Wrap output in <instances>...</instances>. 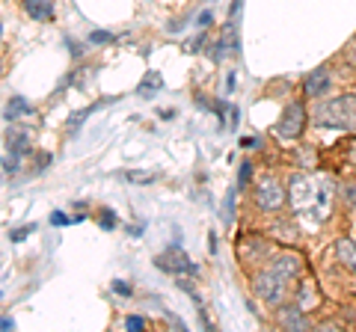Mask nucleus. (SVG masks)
Here are the masks:
<instances>
[{
	"instance_id": "obj_3",
	"label": "nucleus",
	"mask_w": 356,
	"mask_h": 332,
	"mask_svg": "<svg viewBox=\"0 0 356 332\" xmlns=\"http://www.w3.org/2000/svg\"><path fill=\"white\" fill-rule=\"evenodd\" d=\"M285 187L282 181L276 179V175H264V179H259V184H255V193H252V202L255 208H259L261 214H276L282 211L285 205Z\"/></svg>"
},
{
	"instance_id": "obj_10",
	"label": "nucleus",
	"mask_w": 356,
	"mask_h": 332,
	"mask_svg": "<svg viewBox=\"0 0 356 332\" xmlns=\"http://www.w3.org/2000/svg\"><path fill=\"white\" fill-rule=\"evenodd\" d=\"M252 175V169H250V163H243V169H241V184H247V179Z\"/></svg>"
},
{
	"instance_id": "obj_2",
	"label": "nucleus",
	"mask_w": 356,
	"mask_h": 332,
	"mask_svg": "<svg viewBox=\"0 0 356 332\" xmlns=\"http://www.w3.org/2000/svg\"><path fill=\"white\" fill-rule=\"evenodd\" d=\"M318 128L332 131H356V95H336L327 101H318L312 113Z\"/></svg>"
},
{
	"instance_id": "obj_11",
	"label": "nucleus",
	"mask_w": 356,
	"mask_h": 332,
	"mask_svg": "<svg viewBox=\"0 0 356 332\" xmlns=\"http://www.w3.org/2000/svg\"><path fill=\"white\" fill-rule=\"evenodd\" d=\"M131 326H134V329H140V326H143V320H140V317H128V329H131Z\"/></svg>"
},
{
	"instance_id": "obj_5",
	"label": "nucleus",
	"mask_w": 356,
	"mask_h": 332,
	"mask_svg": "<svg viewBox=\"0 0 356 332\" xmlns=\"http://www.w3.org/2000/svg\"><path fill=\"white\" fill-rule=\"evenodd\" d=\"M276 320H280L282 329H309V317L303 315V306L297 303H282L276 306Z\"/></svg>"
},
{
	"instance_id": "obj_4",
	"label": "nucleus",
	"mask_w": 356,
	"mask_h": 332,
	"mask_svg": "<svg viewBox=\"0 0 356 332\" xmlns=\"http://www.w3.org/2000/svg\"><path fill=\"white\" fill-rule=\"evenodd\" d=\"M306 119H309V113H306L303 104L300 101L288 104L282 110L280 122H276V137L280 140H300V134H303V128H306Z\"/></svg>"
},
{
	"instance_id": "obj_1",
	"label": "nucleus",
	"mask_w": 356,
	"mask_h": 332,
	"mask_svg": "<svg viewBox=\"0 0 356 332\" xmlns=\"http://www.w3.org/2000/svg\"><path fill=\"white\" fill-rule=\"evenodd\" d=\"M303 273V258L297 252H273L270 258L261 264V270L252 276V294L259 297L264 306H282L291 282Z\"/></svg>"
},
{
	"instance_id": "obj_9",
	"label": "nucleus",
	"mask_w": 356,
	"mask_h": 332,
	"mask_svg": "<svg viewBox=\"0 0 356 332\" xmlns=\"http://www.w3.org/2000/svg\"><path fill=\"white\" fill-rule=\"evenodd\" d=\"M327 86H330V77H327V69H318L315 74H309V81H306V95H312V98H318L321 92H327Z\"/></svg>"
},
{
	"instance_id": "obj_8",
	"label": "nucleus",
	"mask_w": 356,
	"mask_h": 332,
	"mask_svg": "<svg viewBox=\"0 0 356 332\" xmlns=\"http://www.w3.org/2000/svg\"><path fill=\"white\" fill-rule=\"evenodd\" d=\"M24 13L36 21H51L54 6H51V0H24Z\"/></svg>"
},
{
	"instance_id": "obj_7",
	"label": "nucleus",
	"mask_w": 356,
	"mask_h": 332,
	"mask_svg": "<svg viewBox=\"0 0 356 332\" xmlns=\"http://www.w3.org/2000/svg\"><path fill=\"white\" fill-rule=\"evenodd\" d=\"M336 258H339V264L344 270L356 273V243L348 240V238H339L336 240Z\"/></svg>"
},
{
	"instance_id": "obj_12",
	"label": "nucleus",
	"mask_w": 356,
	"mask_h": 332,
	"mask_svg": "<svg viewBox=\"0 0 356 332\" xmlns=\"http://www.w3.org/2000/svg\"><path fill=\"white\" fill-rule=\"evenodd\" d=\"M348 158H350V163H353V166H356V140H353V142H350V151H348Z\"/></svg>"
},
{
	"instance_id": "obj_6",
	"label": "nucleus",
	"mask_w": 356,
	"mask_h": 332,
	"mask_svg": "<svg viewBox=\"0 0 356 332\" xmlns=\"http://www.w3.org/2000/svg\"><path fill=\"white\" fill-rule=\"evenodd\" d=\"M238 256L243 264H259V261L270 258V249H267V243L261 238H250V240L238 243Z\"/></svg>"
}]
</instances>
